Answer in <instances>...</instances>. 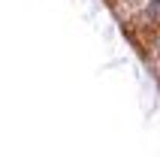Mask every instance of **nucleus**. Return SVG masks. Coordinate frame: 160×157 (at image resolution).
<instances>
[{
  "mask_svg": "<svg viewBox=\"0 0 160 157\" xmlns=\"http://www.w3.org/2000/svg\"><path fill=\"white\" fill-rule=\"evenodd\" d=\"M148 61L154 63V70L160 73V30L151 36V45H148Z\"/></svg>",
  "mask_w": 160,
  "mask_h": 157,
  "instance_id": "1",
  "label": "nucleus"
}]
</instances>
